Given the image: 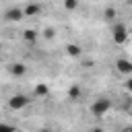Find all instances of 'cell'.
Here are the masks:
<instances>
[{"label": "cell", "mask_w": 132, "mask_h": 132, "mask_svg": "<svg viewBox=\"0 0 132 132\" xmlns=\"http://www.w3.org/2000/svg\"><path fill=\"white\" fill-rule=\"evenodd\" d=\"M91 132H105V130H103V128H99V126H97V128H93V130H91Z\"/></svg>", "instance_id": "obj_17"}, {"label": "cell", "mask_w": 132, "mask_h": 132, "mask_svg": "<svg viewBox=\"0 0 132 132\" xmlns=\"http://www.w3.org/2000/svg\"><path fill=\"white\" fill-rule=\"evenodd\" d=\"M66 54L72 56V58H78V56L82 54V50H80V45H76V43H68V45H66Z\"/></svg>", "instance_id": "obj_8"}, {"label": "cell", "mask_w": 132, "mask_h": 132, "mask_svg": "<svg viewBox=\"0 0 132 132\" xmlns=\"http://www.w3.org/2000/svg\"><path fill=\"white\" fill-rule=\"evenodd\" d=\"M23 37H25L27 41H35V39H37V33H35L33 29H27V31H23Z\"/></svg>", "instance_id": "obj_12"}, {"label": "cell", "mask_w": 132, "mask_h": 132, "mask_svg": "<svg viewBox=\"0 0 132 132\" xmlns=\"http://www.w3.org/2000/svg\"><path fill=\"white\" fill-rule=\"evenodd\" d=\"M23 10H25V16H35V14H39L41 6H39V4H35V2H29Z\"/></svg>", "instance_id": "obj_7"}, {"label": "cell", "mask_w": 132, "mask_h": 132, "mask_svg": "<svg viewBox=\"0 0 132 132\" xmlns=\"http://www.w3.org/2000/svg\"><path fill=\"white\" fill-rule=\"evenodd\" d=\"M116 14H118V12H116V8H113V6H107V8H105V12H103L105 21H116Z\"/></svg>", "instance_id": "obj_11"}, {"label": "cell", "mask_w": 132, "mask_h": 132, "mask_svg": "<svg viewBox=\"0 0 132 132\" xmlns=\"http://www.w3.org/2000/svg\"><path fill=\"white\" fill-rule=\"evenodd\" d=\"M113 66H116V70H118L120 74L132 76V60H128V58H118Z\"/></svg>", "instance_id": "obj_4"}, {"label": "cell", "mask_w": 132, "mask_h": 132, "mask_svg": "<svg viewBox=\"0 0 132 132\" xmlns=\"http://www.w3.org/2000/svg\"><path fill=\"white\" fill-rule=\"evenodd\" d=\"M111 39H113L116 45H124L130 39V31H128V27L122 21H113V25H111Z\"/></svg>", "instance_id": "obj_1"}, {"label": "cell", "mask_w": 132, "mask_h": 132, "mask_svg": "<svg viewBox=\"0 0 132 132\" xmlns=\"http://www.w3.org/2000/svg\"><path fill=\"white\" fill-rule=\"evenodd\" d=\"M80 95H82V89H80L78 85H72V87L68 89V99L76 101V99H80Z\"/></svg>", "instance_id": "obj_9"}, {"label": "cell", "mask_w": 132, "mask_h": 132, "mask_svg": "<svg viewBox=\"0 0 132 132\" xmlns=\"http://www.w3.org/2000/svg\"><path fill=\"white\" fill-rule=\"evenodd\" d=\"M78 6V0H64V8L66 10H74Z\"/></svg>", "instance_id": "obj_14"}, {"label": "cell", "mask_w": 132, "mask_h": 132, "mask_svg": "<svg viewBox=\"0 0 132 132\" xmlns=\"http://www.w3.org/2000/svg\"><path fill=\"white\" fill-rule=\"evenodd\" d=\"M4 19L10 21V23H16V21L25 19V10H23V8H8V10L4 12Z\"/></svg>", "instance_id": "obj_5"}, {"label": "cell", "mask_w": 132, "mask_h": 132, "mask_svg": "<svg viewBox=\"0 0 132 132\" xmlns=\"http://www.w3.org/2000/svg\"><path fill=\"white\" fill-rule=\"evenodd\" d=\"M126 2H132V0H126Z\"/></svg>", "instance_id": "obj_20"}, {"label": "cell", "mask_w": 132, "mask_h": 132, "mask_svg": "<svg viewBox=\"0 0 132 132\" xmlns=\"http://www.w3.org/2000/svg\"><path fill=\"white\" fill-rule=\"evenodd\" d=\"M109 109H111V101H109L107 97H99V99H95V101L91 103V113H93L95 118H103Z\"/></svg>", "instance_id": "obj_2"}, {"label": "cell", "mask_w": 132, "mask_h": 132, "mask_svg": "<svg viewBox=\"0 0 132 132\" xmlns=\"http://www.w3.org/2000/svg\"><path fill=\"white\" fill-rule=\"evenodd\" d=\"M126 132H132V126H128V128H126Z\"/></svg>", "instance_id": "obj_19"}, {"label": "cell", "mask_w": 132, "mask_h": 132, "mask_svg": "<svg viewBox=\"0 0 132 132\" xmlns=\"http://www.w3.org/2000/svg\"><path fill=\"white\" fill-rule=\"evenodd\" d=\"M25 72H27V68H25V64H21V62L10 66V74H12V76H23Z\"/></svg>", "instance_id": "obj_10"}, {"label": "cell", "mask_w": 132, "mask_h": 132, "mask_svg": "<svg viewBox=\"0 0 132 132\" xmlns=\"http://www.w3.org/2000/svg\"><path fill=\"white\" fill-rule=\"evenodd\" d=\"M8 105H10V109L21 111V109H25V107L29 105V97H27V95H23V93L12 95V97H10V101H8Z\"/></svg>", "instance_id": "obj_3"}, {"label": "cell", "mask_w": 132, "mask_h": 132, "mask_svg": "<svg viewBox=\"0 0 132 132\" xmlns=\"http://www.w3.org/2000/svg\"><path fill=\"white\" fill-rule=\"evenodd\" d=\"M33 95L35 97H45V95H50V87L45 82H37L35 89H33Z\"/></svg>", "instance_id": "obj_6"}, {"label": "cell", "mask_w": 132, "mask_h": 132, "mask_svg": "<svg viewBox=\"0 0 132 132\" xmlns=\"http://www.w3.org/2000/svg\"><path fill=\"white\" fill-rule=\"evenodd\" d=\"M37 132H52V130H50V128H39Z\"/></svg>", "instance_id": "obj_18"}, {"label": "cell", "mask_w": 132, "mask_h": 132, "mask_svg": "<svg viewBox=\"0 0 132 132\" xmlns=\"http://www.w3.org/2000/svg\"><path fill=\"white\" fill-rule=\"evenodd\" d=\"M0 132H16V126H12V124H6V122H2V124H0Z\"/></svg>", "instance_id": "obj_13"}, {"label": "cell", "mask_w": 132, "mask_h": 132, "mask_svg": "<svg viewBox=\"0 0 132 132\" xmlns=\"http://www.w3.org/2000/svg\"><path fill=\"white\" fill-rule=\"evenodd\" d=\"M126 89L132 93V76H128V80H126Z\"/></svg>", "instance_id": "obj_15"}, {"label": "cell", "mask_w": 132, "mask_h": 132, "mask_svg": "<svg viewBox=\"0 0 132 132\" xmlns=\"http://www.w3.org/2000/svg\"><path fill=\"white\" fill-rule=\"evenodd\" d=\"M45 37H47V39L54 37V29H45Z\"/></svg>", "instance_id": "obj_16"}]
</instances>
